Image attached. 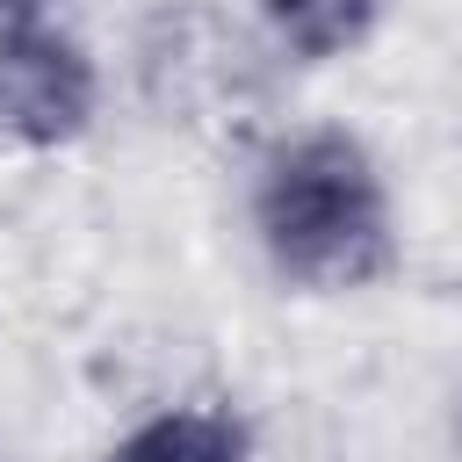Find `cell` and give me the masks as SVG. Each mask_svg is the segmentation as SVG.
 I'll list each match as a JSON object with an SVG mask.
<instances>
[{
  "label": "cell",
  "mask_w": 462,
  "mask_h": 462,
  "mask_svg": "<svg viewBox=\"0 0 462 462\" xmlns=\"http://www.w3.org/2000/svg\"><path fill=\"white\" fill-rule=\"evenodd\" d=\"M260 238L274 267L296 282H318V289L368 282L390 253V217L368 159L346 137H303L274 152L260 180Z\"/></svg>",
  "instance_id": "6da1fadb"
},
{
  "label": "cell",
  "mask_w": 462,
  "mask_h": 462,
  "mask_svg": "<svg viewBox=\"0 0 462 462\" xmlns=\"http://www.w3.org/2000/svg\"><path fill=\"white\" fill-rule=\"evenodd\" d=\"M108 462H245V433L224 411H159L152 426H137Z\"/></svg>",
  "instance_id": "7a4b0ae2"
},
{
  "label": "cell",
  "mask_w": 462,
  "mask_h": 462,
  "mask_svg": "<svg viewBox=\"0 0 462 462\" xmlns=\"http://www.w3.org/2000/svg\"><path fill=\"white\" fill-rule=\"evenodd\" d=\"M267 14H274V29H282L303 58H332V51H346V43L368 29L375 0H267Z\"/></svg>",
  "instance_id": "3957f363"
}]
</instances>
